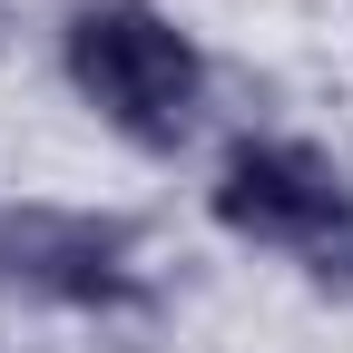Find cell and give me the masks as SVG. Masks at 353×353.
Here are the masks:
<instances>
[{
    "instance_id": "1",
    "label": "cell",
    "mask_w": 353,
    "mask_h": 353,
    "mask_svg": "<svg viewBox=\"0 0 353 353\" xmlns=\"http://www.w3.org/2000/svg\"><path fill=\"white\" fill-rule=\"evenodd\" d=\"M59 59H69V88L128 148H148V157L187 148V128L206 108V50L157 0H79L59 30Z\"/></svg>"
},
{
    "instance_id": "4",
    "label": "cell",
    "mask_w": 353,
    "mask_h": 353,
    "mask_svg": "<svg viewBox=\"0 0 353 353\" xmlns=\"http://www.w3.org/2000/svg\"><path fill=\"white\" fill-rule=\"evenodd\" d=\"M304 275H314L324 294H353V206H343V226H334L314 255H304Z\"/></svg>"
},
{
    "instance_id": "2",
    "label": "cell",
    "mask_w": 353,
    "mask_h": 353,
    "mask_svg": "<svg viewBox=\"0 0 353 353\" xmlns=\"http://www.w3.org/2000/svg\"><path fill=\"white\" fill-rule=\"evenodd\" d=\"M0 285H20L39 304H69V314H138L148 275H138V226L99 206H0Z\"/></svg>"
},
{
    "instance_id": "3",
    "label": "cell",
    "mask_w": 353,
    "mask_h": 353,
    "mask_svg": "<svg viewBox=\"0 0 353 353\" xmlns=\"http://www.w3.org/2000/svg\"><path fill=\"white\" fill-rule=\"evenodd\" d=\"M206 206H216V226L245 236V245L314 255L343 226L353 187H343V167L324 148H304V138H236L226 167H216V187H206Z\"/></svg>"
}]
</instances>
